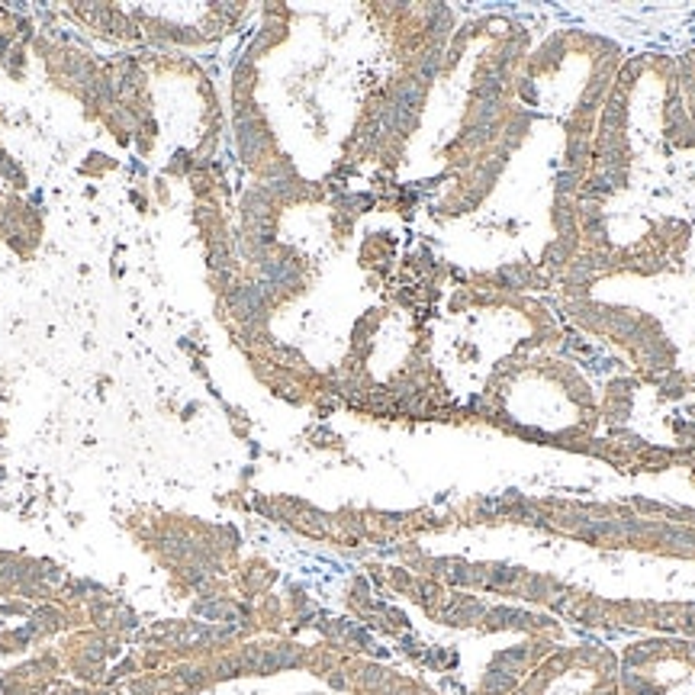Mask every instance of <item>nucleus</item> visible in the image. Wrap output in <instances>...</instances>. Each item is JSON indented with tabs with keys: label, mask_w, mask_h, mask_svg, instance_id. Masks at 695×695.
Here are the masks:
<instances>
[]
</instances>
